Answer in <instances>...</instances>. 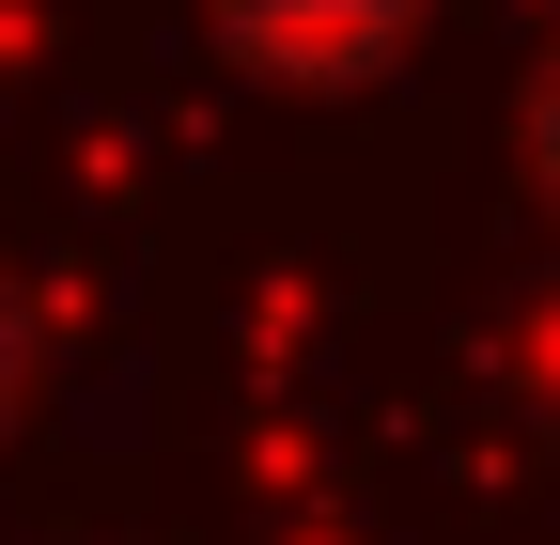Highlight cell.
Listing matches in <instances>:
<instances>
[{
    "label": "cell",
    "instance_id": "6da1fadb",
    "mask_svg": "<svg viewBox=\"0 0 560 545\" xmlns=\"http://www.w3.org/2000/svg\"><path fill=\"white\" fill-rule=\"evenodd\" d=\"M389 16H405V0H234V32L280 62V79H342V62H374Z\"/></svg>",
    "mask_w": 560,
    "mask_h": 545
},
{
    "label": "cell",
    "instance_id": "7a4b0ae2",
    "mask_svg": "<svg viewBox=\"0 0 560 545\" xmlns=\"http://www.w3.org/2000/svg\"><path fill=\"white\" fill-rule=\"evenodd\" d=\"M0 421H16V297H0Z\"/></svg>",
    "mask_w": 560,
    "mask_h": 545
}]
</instances>
